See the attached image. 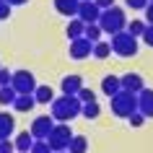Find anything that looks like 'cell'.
I'll list each match as a JSON object with an SVG mask.
<instances>
[{
    "label": "cell",
    "instance_id": "cell-28",
    "mask_svg": "<svg viewBox=\"0 0 153 153\" xmlns=\"http://www.w3.org/2000/svg\"><path fill=\"white\" fill-rule=\"evenodd\" d=\"M125 3H127V8H132V10H145L151 0H125Z\"/></svg>",
    "mask_w": 153,
    "mask_h": 153
},
{
    "label": "cell",
    "instance_id": "cell-4",
    "mask_svg": "<svg viewBox=\"0 0 153 153\" xmlns=\"http://www.w3.org/2000/svg\"><path fill=\"white\" fill-rule=\"evenodd\" d=\"M112 52L114 55H120V57H135L137 55V36H132L130 31H120V34H114L112 36Z\"/></svg>",
    "mask_w": 153,
    "mask_h": 153
},
{
    "label": "cell",
    "instance_id": "cell-26",
    "mask_svg": "<svg viewBox=\"0 0 153 153\" xmlns=\"http://www.w3.org/2000/svg\"><path fill=\"white\" fill-rule=\"evenodd\" d=\"M29 153H55V151L49 148L47 140H34V145H31V151H29Z\"/></svg>",
    "mask_w": 153,
    "mask_h": 153
},
{
    "label": "cell",
    "instance_id": "cell-11",
    "mask_svg": "<svg viewBox=\"0 0 153 153\" xmlns=\"http://www.w3.org/2000/svg\"><path fill=\"white\" fill-rule=\"evenodd\" d=\"M137 112H143L145 120L153 117V91L151 88H143L137 94Z\"/></svg>",
    "mask_w": 153,
    "mask_h": 153
},
{
    "label": "cell",
    "instance_id": "cell-30",
    "mask_svg": "<svg viewBox=\"0 0 153 153\" xmlns=\"http://www.w3.org/2000/svg\"><path fill=\"white\" fill-rule=\"evenodd\" d=\"M10 81H13V73L5 70V68H0V88L3 86H10Z\"/></svg>",
    "mask_w": 153,
    "mask_h": 153
},
{
    "label": "cell",
    "instance_id": "cell-3",
    "mask_svg": "<svg viewBox=\"0 0 153 153\" xmlns=\"http://www.w3.org/2000/svg\"><path fill=\"white\" fill-rule=\"evenodd\" d=\"M132 112H137V94L132 91H120L117 96H112V114L127 120Z\"/></svg>",
    "mask_w": 153,
    "mask_h": 153
},
{
    "label": "cell",
    "instance_id": "cell-39",
    "mask_svg": "<svg viewBox=\"0 0 153 153\" xmlns=\"http://www.w3.org/2000/svg\"><path fill=\"white\" fill-rule=\"evenodd\" d=\"M0 68H3V65H0Z\"/></svg>",
    "mask_w": 153,
    "mask_h": 153
},
{
    "label": "cell",
    "instance_id": "cell-13",
    "mask_svg": "<svg viewBox=\"0 0 153 153\" xmlns=\"http://www.w3.org/2000/svg\"><path fill=\"white\" fill-rule=\"evenodd\" d=\"M13 130H16L13 114H10V112H0V140H10Z\"/></svg>",
    "mask_w": 153,
    "mask_h": 153
},
{
    "label": "cell",
    "instance_id": "cell-27",
    "mask_svg": "<svg viewBox=\"0 0 153 153\" xmlns=\"http://www.w3.org/2000/svg\"><path fill=\"white\" fill-rule=\"evenodd\" d=\"M78 99H81V104H94V101H96V94H94L91 88H86V86H83L81 94H78Z\"/></svg>",
    "mask_w": 153,
    "mask_h": 153
},
{
    "label": "cell",
    "instance_id": "cell-6",
    "mask_svg": "<svg viewBox=\"0 0 153 153\" xmlns=\"http://www.w3.org/2000/svg\"><path fill=\"white\" fill-rule=\"evenodd\" d=\"M10 86L16 88V94H34L39 83H36V78H34L31 70H16V73H13Z\"/></svg>",
    "mask_w": 153,
    "mask_h": 153
},
{
    "label": "cell",
    "instance_id": "cell-20",
    "mask_svg": "<svg viewBox=\"0 0 153 153\" xmlns=\"http://www.w3.org/2000/svg\"><path fill=\"white\" fill-rule=\"evenodd\" d=\"M83 31H86V24H83L81 18H75V21H70V24H68V29H65V34H68V39H78V36H83Z\"/></svg>",
    "mask_w": 153,
    "mask_h": 153
},
{
    "label": "cell",
    "instance_id": "cell-29",
    "mask_svg": "<svg viewBox=\"0 0 153 153\" xmlns=\"http://www.w3.org/2000/svg\"><path fill=\"white\" fill-rule=\"evenodd\" d=\"M127 120H130V125H132V127H140V125L145 122V114H143V112H132Z\"/></svg>",
    "mask_w": 153,
    "mask_h": 153
},
{
    "label": "cell",
    "instance_id": "cell-1",
    "mask_svg": "<svg viewBox=\"0 0 153 153\" xmlns=\"http://www.w3.org/2000/svg\"><path fill=\"white\" fill-rule=\"evenodd\" d=\"M81 109H83L81 99L78 96H65V94L49 104V114L55 117V122H73L81 114Z\"/></svg>",
    "mask_w": 153,
    "mask_h": 153
},
{
    "label": "cell",
    "instance_id": "cell-23",
    "mask_svg": "<svg viewBox=\"0 0 153 153\" xmlns=\"http://www.w3.org/2000/svg\"><path fill=\"white\" fill-rule=\"evenodd\" d=\"M101 26L99 24H86V31H83V36L86 39H91V42H101Z\"/></svg>",
    "mask_w": 153,
    "mask_h": 153
},
{
    "label": "cell",
    "instance_id": "cell-9",
    "mask_svg": "<svg viewBox=\"0 0 153 153\" xmlns=\"http://www.w3.org/2000/svg\"><path fill=\"white\" fill-rule=\"evenodd\" d=\"M99 16H101V8H99L94 0H81V5H78V16L83 24H99Z\"/></svg>",
    "mask_w": 153,
    "mask_h": 153
},
{
    "label": "cell",
    "instance_id": "cell-22",
    "mask_svg": "<svg viewBox=\"0 0 153 153\" xmlns=\"http://www.w3.org/2000/svg\"><path fill=\"white\" fill-rule=\"evenodd\" d=\"M16 88H13V86H3V88H0V104L3 106H13V101H16Z\"/></svg>",
    "mask_w": 153,
    "mask_h": 153
},
{
    "label": "cell",
    "instance_id": "cell-37",
    "mask_svg": "<svg viewBox=\"0 0 153 153\" xmlns=\"http://www.w3.org/2000/svg\"><path fill=\"white\" fill-rule=\"evenodd\" d=\"M60 153H70V151H60Z\"/></svg>",
    "mask_w": 153,
    "mask_h": 153
},
{
    "label": "cell",
    "instance_id": "cell-17",
    "mask_svg": "<svg viewBox=\"0 0 153 153\" xmlns=\"http://www.w3.org/2000/svg\"><path fill=\"white\" fill-rule=\"evenodd\" d=\"M101 91H104V94H106L109 99H112V96H117V94L122 91L120 78H117V75H106L104 81H101Z\"/></svg>",
    "mask_w": 153,
    "mask_h": 153
},
{
    "label": "cell",
    "instance_id": "cell-31",
    "mask_svg": "<svg viewBox=\"0 0 153 153\" xmlns=\"http://www.w3.org/2000/svg\"><path fill=\"white\" fill-rule=\"evenodd\" d=\"M140 39H143L145 44H148V47H153V24H148V26H145V31H143V36H140Z\"/></svg>",
    "mask_w": 153,
    "mask_h": 153
},
{
    "label": "cell",
    "instance_id": "cell-19",
    "mask_svg": "<svg viewBox=\"0 0 153 153\" xmlns=\"http://www.w3.org/2000/svg\"><path fill=\"white\" fill-rule=\"evenodd\" d=\"M68 151H70V153H86V151H88V137H86V135H73Z\"/></svg>",
    "mask_w": 153,
    "mask_h": 153
},
{
    "label": "cell",
    "instance_id": "cell-2",
    "mask_svg": "<svg viewBox=\"0 0 153 153\" xmlns=\"http://www.w3.org/2000/svg\"><path fill=\"white\" fill-rule=\"evenodd\" d=\"M99 26H101V31L104 34H120L127 29V16H125V10L120 5H112V8L101 10V16H99Z\"/></svg>",
    "mask_w": 153,
    "mask_h": 153
},
{
    "label": "cell",
    "instance_id": "cell-32",
    "mask_svg": "<svg viewBox=\"0 0 153 153\" xmlns=\"http://www.w3.org/2000/svg\"><path fill=\"white\" fill-rule=\"evenodd\" d=\"M0 153H16L13 140H0Z\"/></svg>",
    "mask_w": 153,
    "mask_h": 153
},
{
    "label": "cell",
    "instance_id": "cell-34",
    "mask_svg": "<svg viewBox=\"0 0 153 153\" xmlns=\"http://www.w3.org/2000/svg\"><path fill=\"white\" fill-rule=\"evenodd\" d=\"M145 24H153V0L148 3V8H145Z\"/></svg>",
    "mask_w": 153,
    "mask_h": 153
},
{
    "label": "cell",
    "instance_id": "cell-21",
    "mask_svg": "<svg viewBox=\"0 0 153 153\" xmlns=\"http://www.w3.org/2000/svg\"><path fill=\"white\" fill-rule=\"evenodd\" d=\"M91 55L96 57V60H106V57L112 55V44L109 42H94V52Z\"/></svg>",
    "mask_w": 153,
    "mask_h": 153
},
{
    "label": "cell",
    "instance_id": "cell-33",
    "mask_svg": "<svg viewBox=\"0 0 153 153\" xmlns=\"http://www.w3.org/2000/svg\"><path fill=\"white\" fill-rule=\"evenodd\" d=\"M8 16H10V5L8 3H0V21H5Z\"/></svg>",
    "mask_w": 153,
    "mask_h": 153
},
{
    "label": "cell",
    "instance_id": "cell-5",
    "mask_svg": "<svg viewBox=\"0 0 153 153\" xmlns=\"http://www.w3.org/2000/svg\"><path fill=\"white\" fill-rule=\"evenodd\" d=\"M70 140H73V130H70V125H68V122H60V125H55V127H52V132H49V137H47L49 148H52L55 153L68 151Z\"/></svg>",
    "mask_w": 153,
    "mask_h": 153
},
{
    "label": "cell",
    "instance_id": "cell-7",
    "mask_svg": "<svg viewBox=\"0 0 153 153\" xmlns=\"http://www.w3.org/2000/svg\"><path fill=\"white\" fill-rule=\"evenodd\" d=\"M52 127H55V117H52V114H42V117H36V120L31 122L29 132L34 135V140H47L49 132H52Z\"/></svg>",
    "mask_w": 153,
    "mask_h": 153
},
{
    "label": "cell",
    "instance_id": "cell-8",
    "mask_svg": "<svg viewBox=\"0 0 153 153\" xmlns=\"http://www.w3.org/2000/svg\"><path fill=\"white\" fill-rule=\"evenodd\" d=\"M70 57L73 60H86V57H91V52H94V42L86 39V36H78V39H70Z\"/></svg>",
    "mask_w": 153,
    "mask_h": 153
},
{
    "label": "cell",
    "instance_id": "cell-16",
    "mask_svg": "<svg viewBox=\"0 0 153 153\" xmlns=\"http://www.w3.org/2000/svg\"><path fill=\"white\" fill-rule=\"evenodd\" d=\"M13 145H16L18 153H29V151H31V145H34V135L29 132V130H24V132H18V135H16Z\"/></svg>",
    "mask_w": 153,
    "mask_h": 153
},
{
    "label": "cell",
    "instance_id": "cell-35",
    "mask_svg": "<svg viewBox=\"0 0 153 153\" xmlns=\"http://www.w3.org/2000/svg\"><path fill=\"white\" fill-rule=\"evenodd\" d=\"M94 3H96L101 10H106V8H112V5H114V0H94Z\"/></svg>",
    "mask_w": 153,
    "mask_h": 153
},
{
    "label": "cell",
    "instance_id": "cell-12",
    "mask_svg": "<svg viewBox=\"0 0 153 153\" xmlns=\"http://www.w3.org/2000/svg\"><path fill=\"white\" fill-rule=\"evenodd\" d=\"M83 88V78L81 75H65L62 78V94L65 96H78Z\"/></svg>",
    "mask_w": 153,
    "mask_h": 153
},
{
    "label": "cell",
    "instance_id": "cell-14",
    "mask_svg": "<svg viewBox=\"0 0 153 153\" xmlns=\"http://www.w3.org/2000/svg\"><path fill=\"white\" fill-rule=\"evenodd\" d=\"M78 5H81V0H55V10L60 16H78Z\"/></svg>",
    "mask_w": 153,
    "mask_h": 153
},
{
    "label": "cell",
    "instance_id": "cell-24",
    "mask_svg": "<svg viewBox=\"0 0 153 153\" xmlns=\"http://www.w3.org/2000/svg\"><path fill=\"white\" fill-rule=\"evenodd\" d=\"M145 21H135V18H132V21H127V29H125V31H130L132 34V36H137V39H140V36H143V31H145Z\"/></svg>",
    "mask_w": 153,
    "mask_h": 153
},
{
    "label": "cell",
    "instance_id": "cell-15",
    "mask_svg": "<svg viewBox=\"0 0 153 153\" xmlns=\"http://www.w3.org/2000/svg\"><path fill=\"white\" fill-rule=\"evenodd\" d=\"M34 106H36V99H34V94H18L16 96V101H13V109L16 112H31Z\"/></svg>",
    "mask_w": 153,
    "mask_h": 153
},
{
    "label": "cell",
    "instance_id": "cell-10",
    "mask_svg": "<svg viewBox=\"0 0 153 153\" xmlns=\"http://www.w3.org/2000/svg\"><path fill=\"white\" fill-rule=\"evenodd\" d=\"M120 83H122V91H132V94H140V91L145 88L143 78H140L137 73H125L120 78Z\"/></svg>",
    "mask_w": 153,
    "mask_h": 153
},
{
    "label": "cell",
    "instance_id": "cell-38",
    "mask_svg": "<svg viewBox=\"0 0 153 153\" xmlns=\"http://www.w3.org/2000/svg\"><path fill=\"white\" fill-rule=\"evenodd\" d=\"M0 3H5V0H0Z\"/></svg>",
    "mask_w": 153,
    "mask_h": 153
},
{
    "label": "cell",
    "instance_id": "cell-18",
    "mask_svg": "<svg viewBox=\"0 0 153 153\" xmlns=\"http://www.w3.org/2000/svg\"><path fill=\"white\" fill-rule=\"evenodd\" d=\"M34 99H36V104H52L55 101V91L49 88V86H36Z\"/></svg>",
    "mask_w": 153,
    "mask_h": 153
},
{
    "label": "cell",
    "instance_id": "cell-36",
    "mask_svg": "<svg viewBox=\"0 0 153 153\" xmlns=\"http://www.w3.org/2000/svg\"><path fill=\"white\" fill-rule=\"evenodd\" d=\"M5 3H8L10 8H13V5H24V3H29V0H5Z\"/></svg>",
    "mask_w": 153,
    "mask_h": 153
},
{
    "label": "cell",
    "instance_id": "cell-25",
    "mask_svg": "<svg viewBox=\"0 0 153 153\" xmlns=\"http://www.w3.org/2000/svg\"><path fill=\"white\" fill-rule=\"evenodd\" d=\"M81 114L86 117V120H96L99 114H101V106L94 101V104H83V109H81Z\"/></svg>",
    "mask_w": 153,
    "mask_h": 153
}]
</instances>
